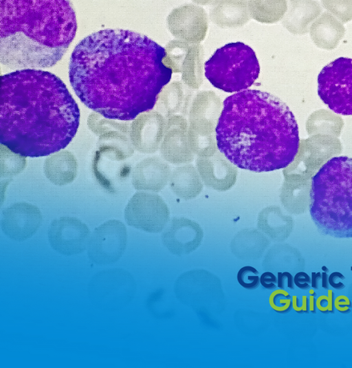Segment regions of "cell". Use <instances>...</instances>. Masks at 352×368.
Segmentation results:
<instances>
[{
  "label": "cell",
  "mask_w": 352,
  "mask_h": 368,
  "mask_svg": "<svg viewBox=\"0 0 352 368\" xmlns=\"http://www.w3.org/2000/svg\"><path fill=\"white\" fill-rule=\"evenodd\" d=\"M165 49L146 35L104 29L87 36L74 49L69 78L78 98L104 118L132 120L151 110L172 69Z\"/></svg>",
  "instance_id": "obj_1"
},
{
  "label": "cell",
  "mask_w": 352,
  "mask_h": 368,
  "mask_svg": "<svg viewBox=\"0 0 352 368\" xmlns=\"http://www.w3.org/2000/svg\"><path fill=\"white\" fill-rule=\"evenodd\" d=\"M80 122L78 106L60 78L41 69L1 76L0 141L23 156H47L65 148Z\"/></svg>",
  "instance_id": "obj_2"
},
{
  "label": "cell",
  "mask_w": 352,
  "mask_h": 368,
  "mask_svg": "<svg viewBox=\"0 0 352 368\" xmlns=\"http://www.w3.org/2000/svg\"><path fill=\"white\" fill-rule=\"evenodd\" d=\"M216 140L230 162L255 172L287 167L300 142L298 124L289 107L271 94L256 89L225 99Z\"/></svg>",
  "instance_id": "obj_3"
},
{
  "label": "cell",
  "mask_w": 352,
  "mask_h": 368,
  "mask_svg": "<svg viewBox=\"0 0 352 368\" xmlns=\"http://www.w3.org/2000/svg\"><path fill=\"white\" fill-rule=\"evenodd\" d=\"M76 30L69 1L1 0V63L16 70L52 67L67 50Z\"/></svg>",
  "instance_id": "obj_4"
},
{
  "label": "cell",
  "mask_w": 352,
  "mask_h": 368,
  "mask_svg": "<svg viewBox=\"0 0 352 368\" xmlns=\"http://www.w3.org/2000/svg\"><path fill=\"white\" fill-rule=\"evenodd\" d=\"M309 211L318 230L336 238H352V158L329 160L312 178Z\"/></svg>",
  "instance_id": "obj_5"
},
{
  "label": "cell",
  "mask_w": 352,
  "mask_h": 368,
  "mask_svg": "<svg viewBox=\"0 0 352 368\" xmlns=\"http://www.w3.org/2000/svg\"><path fill=\"white\" fill-rule=\"evenodd\" d=\"M259 72L254 51L242 42L221 47L204 65L205 76L210 83L230 93L246 90L258 78Z\"/></svg>",
  "instance_id": "obj_6"
},
{
  "label": "cell",
  "mask_w": 352,
  "mask_h": 368,
  "mask_svg": "<svg viewBox=\"0 0 352 368\" xmlns=\"http://www.w3.org/2000/svg\"><path fill=\"white\" fill-rule=\"evenodd\" d=\"M318 94L335 113L352 115V58H338L322 69L318 76Z\"/></svg>",
  "instance_id": "obj_7"
},
{
  "label": "cell",
  "mask_w": 352,
  "mask_h": 368,
  "mask_svg": "<svg viewBox=\"0 0 352 368\" xmlns=\"http://www.w3.org/2000/svg\"><path fill=\"white\" fill-rule=\"evenodd\" d=\"M175 291L180 301L200 311H209L218 300H223L219 279L204 270L183 274L175 283Z\"/></svg>",
  "instance_id": "obj_8"
},
{
  "label": "cell",
  "mask_w": 352,
  "mask_h": 368,
  "mask_svg": "<svg viewBox=\"0 0 352 368\" xmlns=\"http://www.w3.org/2000/svg\"><path fill=\"white\" fill-rule=\"evenodd\" d=\"M134 290L132 277L121 270L98 273L89 285L91 301L105 310H116L124 306L131 301Z\"/></svg>",
  "instance_id": "obj_9"
},
{
  "label": "cell",
  "mask_w": 352,
  "mask_h": 368,
  "mask_svg": "<svg viewBox=\"0 0 352 368\" xmlns=\"http://www.w3.org/2000/svg\"><path fill=\"white\" fill-rule=\"evenodd\" d=\"M127 244L124 224L116 219L109 220L91 233L87 243V255L96 264L116 263L124 254Z\"/></svg>",
  "instance_id": "obj_10"
},
{
  "label": "cell",
  "mask_w": 352,
  "mask_h": 368,
  "mask_svg": "<svg viewBox=\"0 0 352 368\" xmlns=\"http://www.w3.org/2000/svg\"><path fill=\"white\" fill-rule=\"evenodd\" d=\"M124 218L130 226L145 232L157 233L165 227L169 218V212L159 196L146 192H138L126 206Z\"/></svg>",
  "instance_id": "obj_11"
},
{
  "label": "cell",
  "mask_w": 352,
  "mask_h": 368,
  "mask_svg": "<svg viewBox=\"0 0 352 368\" xmlns=\"http://www.w3.org/2000/svg\"><path fill=\"white\" fill-rule=\"evenodd\" d=\"M90 235L88 226L74 217H62L54 219L48 230V239L51 247L58 253L66 256L84 252Z\"/></svg>",
  "instance_id": "obj_12"
},
{
  "label": "cell",
  "mask_w": 352,
  "mask_h": 368,
  "mask_svg": "<svg viewBox=\"0 0 352 368\" xmlns=\"http://www.w3.org/2000/svg\"><path fill=\"white\" fill-rule=\"evenodd\" d=\"M42 223V215L38 207L27 202L14 203L1 213V227L10 239L23 241L32 237Z\"/></svg>",
  "instance_id": "obj_13"
},
{
  "label": "cell",
  "mask_w": 352,
  "mask_h": 368,
  "mask_svg": "<svg viewBox=\"0 0 352 368\" xmlns=\"http://www.w3.org/2000/svg\"><path fill=\"white\" fill-rule=\"evenodd\" d=\"M204 232L195 221L184 217L173 219L162 235L163 244L173 255L182 256L195 250Z\"/></svg>",
  "instance_id": "obj_14"
},
{
  "label": "cell",
  "mask_w": 352,
  "mask_h": 368,
  "mask_svg": "<svg viewBox=\"0 0 352 368\" xmlns=\"http://www.w3.org/2000/svg\"><path fill=\"white\" fill-rule=\"evenodd\" d=\"M168 168L153 160H145L133 170L131 182L137 190L158 191L165 185Z\"/></svg>",
  "instance_id": "obj_15"
},
{
  "label": "cell",
  "mask_w": 352,
  "mask_h": 368,
  "mask_svg": "<svg viewBox=\"0 0 352 368\" xmlns=\"http://www.w3.org/2000/svg\"><path fill=\"white\" fill-rule=\"evenodd\" d=\"M43 171L47 178L52 184L65 186L75 180L78 172V164L74 156L70 153L58 152L45 160Z\"/></svg>",
  "instance_id": "obj_16"
},
{
  "label": "cell",
  "mask_w": 352,
  "mask_h": 368,
  "mask_svg": "<svg viewBox=\"0 0 352 368\" xmlns=\"http://www.w3.org/2000/svg\"><path fill=\"white\" fill-rule=\"evenodd\" d=\"M267 239L255 229H244L239 232L231 242L232 253L242 260L260 258L268 246Z\"/></svg>",
  "instance_id": "obj_17"
},
{
  "label": "cell",
  "mask_w": 352,
  "mask_h": 368,
  "mask_svg": "<svg viewBox=\"0 0 352 368\" xmlns=\"http://www.w3.org/2000/svg\"><path fill=\"white\" fill-rule=\"evenodd\" d=\"M5 157L1 156V177H10L21 173L25 168V160L6 147V152L1 149Z\"/></svg>",
  "instance_id": "obj_18"
},
{
  "label": "cell",
  "mask_w": 352,
  "mask_h": 368,
  "mask_svg": "<svg viewBox=\"0 0 352 368\" xmlns=\"http://www.w3.org/2000/svg\"><path fill=\"white\" fill-rule=\"evenodd\" d=\"M269 303L273 310L279 314L288 313L292 306V296L284 289L272 292L269 297Z\"/></svg>",
  "instance_id": "obj_19"
},
{
  "label": "cell",
  "mask_w": 352,
  "mask_h": 368,
  "mask_svg": "<svg viewBox=\"0 0 352 368\" xmlns=\"http://www.w3.org/2000/svg\"><path fill=\"white\" fill-rule=\"evenodd\" d=\"M236 279L238 283L246 290H254L260 284L258 271L250 266H243L239 269Z\"/></svg>",
  "instance_id": "obj_20"
},
{
  "label": "cell",
  "mask_w": 352,
  "mask_h": 368,
  "mask_svg": "<svg viewBox=\"0 0 352 368\" xmlns=\"http://www.w3.org/2000/svg\"><path fill=\"white\" fill-rule=\"evenodd\" d=\"M334 292L327 290V294H322L316 299V308L323 314L334 313Z\"/></svg>",
  "instance_id": "obj_21"
},
{
  "label": "cell",
  "mask_w": 352,
  "mask_h": 368,
  "mask_svg": "<svg viewBox=\"0 0 352 368\" xmlns=\"http://www.w3.org/2000/svg\"><path fill=\"white\" fill-rule=\"evenodd\" d=\"M333 305L335 309L342 314H349L351 312L352 303L346 295L341 294L334 298Z\"/></svg>",
  "instance_id": "obj_22"
},
{
  "label": "cell",
  "mask_w": 352,
  "mask_h": 368,
  "mask_svg": "<svg viewBox=\"0 0 352 368\" xmlns=\"http://www.w3.org/2000/svg\"><path fill=\"white\" fill-rule=\"evenodd\" d=\"M292 306L296 313H308L309 312V297L306 295H302L300 299L296 295H293L292 296Z\"/></svg>",
  "instance_id": "obj_23"
},
{
  "label": "cell",
  "mask_w": 352,
  "mask_h": 368,
  "mask_svg": "<svg viewBox=\"0 0 352 368\" xmlns=\"http://www.w3.org/2000/svg\"><path fill=\"white\" fill-rule=\"evenodd\" d=\"M277 285L280 289H285L287 286L289 289L294 290V277L287 271L277 272Z\"/></svg>",
  "instance_id": "obj_24"
},
{
  "label": "cell",
  "mask_w": 352,
  "mask_h": 368,
  "mask_svg": "<svg viewBox=\"0 0 352 368\" xmlns=\"http://www.w3.org/2000/svg\"><path fill=\"white\" fill-rule=\"evenodd\" d=\"M294 285L300 290H309L311 288V277L306 272H298L294 277Z\"/></svg>",
  "instance_id": "obj_25"
},
{
  "label": "cell",
  "mask_w": 352,
  "mask_h": 368,
  "mask_svg": "<svg viewBox=\"0 0 352 368\" xmlns=\"http://www.w3.org/2000/svg\"><path fill=\"white\" fill-rule=\"evenodd\" d=\"M260 283L267 290H274L276 288L277 277L270 271L263 272L260 277Z\"/></svg>",
  "instance_id": "obj_26"
},
{
  "label": "cell",
  "mask_w": 352,
  "mask_h": 368,
  "mask_svg": "<svg viewBox=\"0 0 352 368\" xmlns=\"http://www.w3.org/2000/svg\"><path fill=\"white\" fill-rule=\"evenodd\" d=\"M345 277L339 272H333L329 276V284L336 290H342L345 288L344 284L338 280H344Z\"/></svg>",
  "instance_id": "obj_27"
},
{
  "label": "cell",
  "mask_w": 352,
  "mask_h": 368,
  "mask_svg": "<svg viewBox=\"0 0 352 368\" xmlns=\"http://www.w3.org/2000/svg\"><path fill=\"white\" fill-rule=\"evenodd\" d=\"M322 277V273L318 272H311V286L312 288H314V290H317L318 289V281L319 280L321 279Z\"/></svg>",
  "instance_id": "obj_28"
},
{
  "label": "cell",
  "mask_w": 352,
  "mask_h": 368,
  "mask_svg": "<svg viewBox=\"0 0 352 368\" xmlns=\"http://www.w3.org/2000/svg\"><path fill=\"white\" fill-rule=\"evenodd\" d=\"M316 299L314 296L309 295V310L313 314L316 313Z\"/></svg>",
  "instance_id": "obj_29"
},
{
  "label": "cell",
  "mask_w": 352,
  "mask_h": 368,
  "mask_svg": "<svg viewBox=\"0 0 352 368\" xmlns=\"http://www.w3.org/2000/svg\"><path fill=\"white\" fill-rule=\"evenodd\" d=\"M322 288L324 289H328L329 288V275L327 272H322Z\"/></svg>",
  "instance_id": "obj_30"
},
{
  "label": "cell",
  "mask_w": 352,
  "mask_h": 368,
  "mask_svg": "<svg viewBox=\"0 0 352 368\" xmlns=\"http://www.w3.org/2000/svg\"><path fill=\"white\" fill-rule=\"evenodd\" d=\"M309 293L310 295H312V296H314L316 295V292H315L314 288L313 289H310L309 288Z\"/></svg>",
  "instance_id": "obj_31"
},
{
  "label": "cell",
  "mask_w": 352,
  "mask_h": 368,
  "mask_svg": "<svg viewBox=\"0 0 352 368\" xmlns=\"http://www.w3.org/2000/svg\"><path fill=\"white\" fill-rule=\"evenodd\" d=\"M322 270L323 272H329V270L325 266H322Z\"/></svg>",
  "instance_id": "obj_32"
},
{
  "label": "cell",
  "mask_w": 352,
  "mask_h": 368,
  "mask_svg": "<svg viewBox=\"0 0 352 368\" xmlns=\"http://www.w3.org/2000/svg\"><path fill=\"white\" fill-rule=\"evenodd\" d=\"M351 270L352 271V266L351 267Z\"/></svg>",
  "instance_id": "obj_33"
}]
</instances>
